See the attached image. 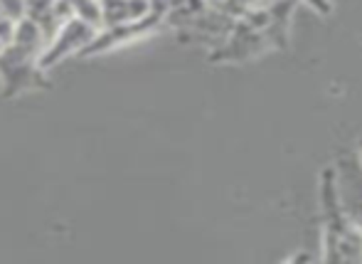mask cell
<instances>
[{"mask_svg": "<svg viewBox=\"0 0 362 264\" xmlns=\"http://www.w3.org/2000/svg\"><path fill=\"white\" fill-rule=\"evenodd\" d=\"M99 5L101 28L139 23V20H144L153 13L151 0H99Z\"/></svg>", "mask_w": 362, "mask_h": 264, "instance_id": "cell-3", "label": "cell"}, {"mask_svg": "<svg viewBox=\"0 0 362 264\" xmlns=\"http://www.w3.org/2000/svg\"><path fill=\"white\" fill-rule=\"evenodd\" d=\"M96 33H99V28H94V25L84 23V20H79V18L64 20L62 28L49 38V42L45 45V50L40 52L37 67L49 69V67H54V64L62 62V59L81 54L86 47H89L91 40L96 38Z\"/></svg>", "mask_w": 362, "mask_h": 264, "instance_id": "cell-1", "label": "cell"}, {"mask_svg": "<svg viewBox=\"0 0 362 264\" xmlns=\"http://www.w3.org/2000/svg\"><path fill=\"white\" fill-rule=\"evenodd\" d=\"M13 30H15V20L0 18V42L10 45V40H13Z\"/></svg>", "mask_w": 362, "mask_h": 264, "instance_id": "cell-7", "label": "cell"}, {"mask_svg": "<svg viewBox=\"0 0 362 264\" xmlns=\"http://www.w3.org/2000/svg\"><path fill=\"white\" fill-rule=\"evenodd\" d=\"M42 69L37 67V57L23 52L15 45H5L3 52H0V74L5 79V87H8V94L13 91H20L33 84V77Z\"/></svg>", "mask_w": 362, "mask_h": 264, "instance_id": "cell-2", "label": "cell"}, {"mask_svg": "<svg viewBox=\"0 0 362 264\" xmlns=\"http://www.w3.org/2000/svg\"><path fill=\"white\" fill-rule=\"evenodd\" d=\"M10 45L20 47L23 52L33 54V57H40V52L45 50L47 40H45V33L40 30V25L35 23V20H30L23 15L20 20H15V30H13V40H10Z\"/></svg>", "mask_w": 362, "mask_h": 264, "instance_id": "cell-4", "label": "cell"}, {"mask_svg": "<svg viewBox=\"0 0 362 264\" xmlns=\"http://www.w3.org/2000/svg\"><path fill=\"white\" fill-rule=\"evenodd\" d=\"M64 8L69 10L72 18H79L84 23L101 28V5L99 0H62Z\"/></svg>", "mask_w": 362, "mask_h": 264, "instance_id": "cell-5", "label": "cell"}, {"mask_svg": "<svg viewBox=\"0 0 362 264\" xmlns=\"http://www.w3.org/2000/svg\"><path fill=\"white\" fill-rule=\"evenodd\" d=\"M25 15V0H0V18L20 20Z\"/></svg>", "mask_w": 362, "mask_h": 264, "instance_id": "cell-6", "label": "cell"}, {"mask_svg": "<svg viewBox=\"0 0 362 264\" xmlns=\"http://www.w3.org/2000/svg\"><path fill=\"white\" fill-rule=\"evenodd\" d=\"M3 47H5V45H3V42H0V52H3Z\"/></svg>", "mask_w": 362, "mask_h": 264, "instance_id": "cell-8", "label": "cell"}]
</instances>
